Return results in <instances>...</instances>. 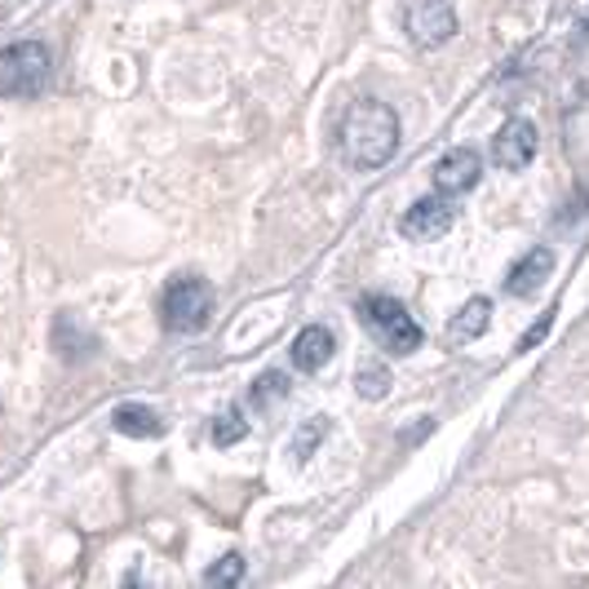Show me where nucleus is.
I'll use <instances>...</instances> for the list:
<instances>
[{
  "label": "nucleus",
  "mask_w": 589,
  "mask_h": 589,
  "mask_svg": "<svg viewBox=\"0 0 589 589\" xmlns=\"http://www.w3.org/2000/svg\"><path fill=\"white\" fill-rule=\"evenodd\" d=\"M479 173H483L479 151H470V147H452V151L435 164V191L448 195V200H457V195H465V191L479 186Z\"/></svg>",
  "instance_id": "8"
},
{
  "label": "nucleus",
  "mask_w": 589,
  "mask_h": 589,
  "mask_svg": "<svg viewBox=\"0 0 589 589\" xmlns=\"http://www.w3.org/2000/svg\"><path fill=\"white\" fill-rule=\"evenodd\" d=\"M452 222H457L452 200L448 195H426L399 217V235L413 239V244H435V239H443L452 231Z\"/></svg>",
  "instance_id": "6"
},
{
  "label": "nucleus",
  "mask_w": 589,
  "mask_h": 589,
  "mask_svg": "<svg viewBox=\"0 0 589 589\" xmlns=\"http://www.w3.org/2000/svg\"><path fill=\"white\" fill-rule=\"evenodd\" d=\"M54 81V54L41 41L0 50V98H36Z\"/></svg>",
  "instance_id": "4"
},
{
  "label": "nucleus",
  "mask_w": 589,
  "mask_h": 589,
  "mask_svg": "<svg viewBox=\"0 0 589 589\" xmlns=\"http://www.w3.org/2000/svg\"><path fill=\"white\" fill-rule=\"evenodd\" d=\"M248 435V421L239 417V413H222L217 421H213V443L217 448H231V443H239Z\"/></svg>",
  "instance_id": "15"
},
{
  "label": "nucleus",
  "mask_w": 589,
  "mask_h": 589,
  "mask_svg": "<svg viewBox=\"0 0 589 589\" xmlns=\"http://www.w3.org/2000/svg\"><path fill=\"white\" fill-rule=\"evenodd\" d=\"M404 32L421 50H439L457 36L452 0H404Z\"/></svg>",
  "instance_id": "5"
},
{
  "label": "nucleus",
  "mask_w": 589,
  "mask_h": 589,
  "mask_svg": "<svg viewBox=\"0 0 589 589\" xmlns=\"http://www.w3.org/2000/svg\"><path fill=\"white\" fill-rule=\"evenodd\" d=\"M549 324H554V315H545V320H540V324H536V329H532V333L523 338V351H527V346H536V342H540V338L549 333Z\"/></svg>",
  "instance_id": "18"
},
{
  "label": "nucleus",
  "mask_w": 589,
  "mask_h": 589,
  "mask_svg": "<svg viewBox=\"0 0 589 589\" xmlns=\"http://www.w3.org/2000/svg\"><path fill=\"white\" fill-rule=\"evenodd\" d=\"M288 395V377L283 373H261L257 382H253V408H270V404H279Z\"/></svg>",
  "instance_id": "14"
},
{
  "label": "nucleus",
  "mask_w": 589,
  "mask_h": 589,
  "mask_svg": "<svg viewBox=\"0 0 589 589\" xmlns=\"http://www.w3.org/2000/svg\"><path fill=\"white\" fill-rule=\"evenodd\" d=\"M549 275H554V253L540 244L523 261H514V270L505 275V292H510V298H536Z\"/></svg>",
  "instance_id": "9"
},
{
  "label": "nucleus",
  "mask_w": 589,
  "mask_h": 589,
  "mask_svg": "<svg viewBox=\"0 0 589 589\" xmlns=\"http://www.w3.org/2000/svg\"><path fill=\"white\" fill-rule=\"evenodd\" d=\"M399 151V116L382 98H360L342 116V160L351 169H382Z\"/></svg>",
  "instance_id": "1"
},
{
  "label": "nucleus",
  "mask_w": 589,
  "mask_h": 589,
  "mask_svg": "<svg viewBox=\"0 0 589 589\" xmlns=\"http://www.w3.org/2000/svg\"><path fill=\"white\" fill-rule=\"evenodd\" d=\"M111 426L120 435H129V439H160L164 435V417L156 408H147V404H120Z\"/></svg>",
  "instance_id": "12"
},
{
  "label": "nucleus",
  "mask_w": 589,
  "mask_h": 589,
  "mask_svg": "<svg viewBox=\"0 0 589 589\" xmlns=\"http://www.w3.org/2000/svg\"><path fill=\"white\" fill-rule=\"evenodd\" d=\"M355 390H360V399L377 404V399H386V395H390V373H386V368L364 364V368L355 373Z\"/></svg>",
  "instance_id": "13"
},
{
  "label": "nucleus",
  "mask_w": 589,
  "mask_h": 589,
  "mask_svg": "<svg viewBox=\"0 0 589 589\" xmlns=\"http://www.w3.org/2000/svg\"><path fill=\"white\" fill-rule=\"evenodd\" d=\"M492 160H496V169H505V173H518V169H527L532 160H536V125L532 120H505L501 129H496V138H492Z\"/></svg>",
  "instance_id": "7"
},
{
  "label": "nucleus",
  "mask_w": 589,
  "mask_h": 589,
  "mask_svg": "<svg viewBox=\"0 0 589 589\" xmlns=\"http://www.w3.org/2000/svg\"><path fill=\"white\" fill-rule=\"evenodd\" d=\"M213 302H217V292L208 279L200 275H178L164 283L160 292V324L169 333H200L208 320H213Z\"/></svg>",
  "instance_id": "3"
},
{
  "label": "nucleus",
  "mask_w": 589,
  "mask_h": 589,
  "mask_svg": "<svg viewBox=\"0 0 589 589\" xmlns=\"http://www.w3.org/2000/svg\"><path fill=\"white\" fill-rule=\"evenodd\" d=\"M338 351V338L324 329V324H307L298 338H292V364L302 373H320Z\"/></svg>",
  "instance_id": "10"
},
{
  "label": "nucleus",
  "mask_w": 589,
  "mask_h": 589,
  "mask_svg": "<svg viewBox=\"0 0 589 589\" xmlns=\"http://www.w3.org/2000/svg\"><path fill=\"white\" fill-rule=\"evenodd\" d=\"M324 430H329V421H311V435L302 430L298 439H292V457H298V461H307V457L315 452V443L324 439Z\"/></svg>",
  "instance_id": "17"
},
{
  "label": "nucleus",
  "mask_w": 589,
  "mask_h": 589,
  "mask_svg": "<svg viewBox=\"0 0 589 589\" xmlns=\"http://www.w3.org/2000/svg\"><path fill=\"white\" fill-rule=\"evenodd\" d=\"M360 324L390 351V355H413L421 342H426V333H421V324L413 320V311L404 307V302H395V298H386V292H368V298H360Z\"/></svg>",
  "instance_id": "2"
},
{
  "label": "nucleus",
  "mask_w": 589,
  "mask_h": 589,
  "mask_svg": "<svg viewBox=\"0 0 589 589\" xmlns=\"http://www.w3.org/2000/svg\"><path fill=\"white\" fill-rule=\"evenodd\" d=\"M239 576H244V558H239V554H222V563H213L204 580H208V585H235Z\"/></svg>",
  "instance_id": "16"
},
{
  "label": "nucleus",
  "mask_w": 589,
  "mask_h": 589,
  "mask_svg": "<svg viewBox=\"0 0 589 589\" xmlns=\"http://www.w3.org/2000/svg\"><path fill=\"white\" fill-rule=\"evenodd\" d=\"M488 324H492V302H488V298H470V302L452 315V324H448V342H452V346L474 342V338L488 333Z\"/></svg>",
  "instance_id": "11"
}]
</instances>
